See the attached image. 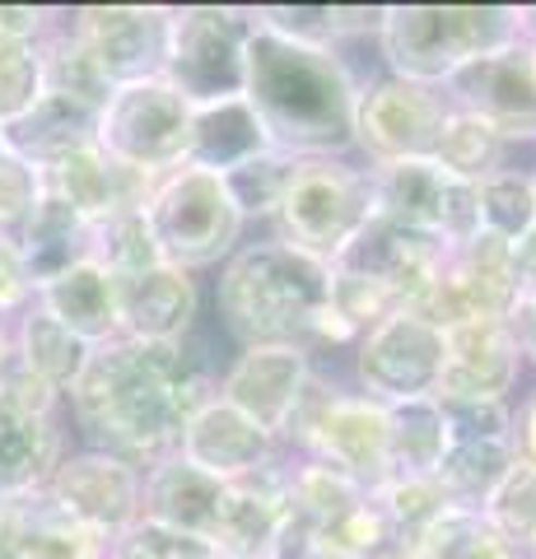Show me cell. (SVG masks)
Wrapping results in <instances>:
<instances>
[{"label": "cell", "mask_w": 536, "mask_h": 559, "mask_svg": "<svg viewBox=\"0 0 536 559\" xmlns=\"http://www.w3.org/2000/svg\"><path fill=\"white\" fill-rule=\"evenodd\" d=\"M443 257H448V248H443L439 238L402 229V224L373 215V219L365 224V234H359L350 248H345V252L332 261V266L373 280V285H383L402 308H410V304L429 289V280L439 275Z\"/></svg>", "instance_id": "21"}, {"label": "cell", "mask_w": 536, "mask_h": 559, "mask_svg": "<svg viewBox=\"0 0 536 559\" xmlns=\"http://www.w3.org/2000/svg\"><path fill=\"white\" fill-rule=\"evenodd\" d=\"M289 164H294L289 154L266 150V154H257L252 164L224 173V182H229L238 210H243L248 229H266V224H271L275 201H281V187H285V178H289Z\"/></svg>", "instance_id": "38"}, {"label": "cell", "mask_w": 536, "mask_h": 559, "mask_svg": "<svg viewBox=\"0 0 536 559\" xmlns=\"http://www.w3.org/2000/svg\"><path fill=\"white\" fill-rule=\"evenodd\" d=\"M38 178H43V191L80 210L90 224L117 215V210H141L150 197V182L117 168L98 145H80L71 154H61L57 164L38 168Z\"/></svg>", "instance_id": "22"}, {"label": "cell", "mask_w": 536, "mask_h": 559, "mask_svg": "<svg viewBox=\"0 0 536 559\" xmlns=\"http://www.w3.org/2000/svg\"><path fill=\"white\" fill-rule=\"evenodd\" d=\"M103 559H219V550L201 536L159 527V522H135L117 540H108V555Z\"/></svg>", "instance_id": "41"}, {"label": "cell", "mask_w": 536, "mask_h": 559, "mask_svg": "<svg viewBox=\"0 0 536 559\" xmlns=\"http://www.w3.org/2000/svg\"><path fill=\"white\" fill-rule=\"evenodd\" d=\"M448 112H453V103L434 84H415L402 75H388V70H373L365 90H359L355 159L369 168L434 159Z\"/></svg>", "instance_id": "11"}, {"label": "cell", "mask_w": 536, "mask_h": 559, "mask_svg": "<svg viewBox=\"0 0 536 559\" xmlns=\"http://www.w3.org/2000/svg\"><path fill=\"white\" fill-rule=\"evenodd\" d=\"M141 495H145L141 466H131L127 457H112L103 448H84V443L65 448V457L57 462V471L47 480V499L75 527L98 536L103 546L141 522Z\"/></svg>", "instance_id": "13"}, {"label": "cell", "mask_w": 536, "mask_h": 559, "mask_svg": "<svg viewBox=\"0 0 536 559\" xmlns=\"http://www.w3.org/2000/svg\"><path fill=\"white\" fill-rule=\"evenodd\" d=\"M94 127H98L94 108L71 103L61 94H43L24 117L0 127V140H5V154L24 159L28 168H47V164H57L61 154L94 145Z\"/></svg>", "instance_id": "27"}, {"label": "cell", "mask_w": 536, "mask_h": 559, "mask_svg": "<svg viewBox=\"0 0 536 559\" xmlns=\"http://www.w3.org/2000/svg\"><path fill=\"white\" fill-rule=\"evenodd\" d=\"M43 90L71 98V103H84V108H94V112L112 94V84L103 80L98 61L90 57V47L75 38L71 10H57V20H51L47 38H43Z\"/></svg>", "instance_id": "33"}, {"label": "cell", "mask_w": 536, "mask_h": 559, "mask_svg": "<svg viewBox=\"0 0 536 559\" xmlns=\"http://www.w3.org/2000/svg\"><path fill=\"white\" fill-rule=\"evenodd\" d=\"M43 197L38 168H28L14 154H0V234L14 238L24 229V219L33 215V205Z\"/></svg>", "instance_id": "44"}, {"label": "cell", "mask_w": 536, "mask_h": 559, "mask_svg": "<svg viewBox=\"0 0 536 559\" xmlns=\"http://www.w3.org/2000/svg\"><path fill=\"white\" fill-rule=\"evenodd\" d=\"M71 443L75 439L65 415H24L0 406V499L47 489Z\"/></svg>", "instance_id": "25"}, {"label": "cell", "mask_w": 536, "mask_h": 559, "mask_svg": "<svg viewBox=\"0 0 536 559\" xmlns=\"http://www.w3.org/2000/svg\"><path fill=\"white\" fill-rule=\"evenodd\" d=\"M10 369H14V331H10V322H0V388H5Z\"/></svg>", "instance_id": "49"}, {"label": "cell", "mask_w": 536, "mask_h": 559, "mask_svg": "<svg viewBox=\"0 0 536 559\" xmlns=\"http://www.w3.org/2000/svg\"><path fill=\"white\" fill-rule=\"evenodd\" d=\"M443 94L453 108L490 121L504 135H536V61L532 43H517L509 51L476 61L457 70L443 84Z\"/></svg>", "instance_id": "18"}, {"label": "cell", "mask_w": 536, "mask_h": 559, "mask_svg": "<svg viewBox=\"0 0 536 559\" xmlns=\"http://www.w3.org/2000/svg\"><path fill=\"white\" fill-rule=\"evenodd\" d=\"M527 43L523 5H383L378 66L388 75L443 90L457 70Z\"/></svg>", "instance_id": "4"}, {"label": "cell", "mask_w": 536, "mask_h": 559, "mask_svg": "<svg viewBox=\"0 0 536 559\" xmlns=\"http://www.w3.org/2000/svg\"><path fill=\"white\" fill-rule=\"evenodd\" d=\"M527 559H536V550H532V555H527Z\"/></svg>", "instance_id": "52"}, {"label": "cell", "mask_w": 536, "mask_h": 559, "mask_svg": "<svg viewBox=\"0 0 536 559\" xmlns=\"http://www.w3.org/2000/svg\"><path fill=\"white\" fill-rule=\"evenodd\" d=\"M480 513H486L490 527L527 559L536 550V466L517 457L513 471L499 480V489L486 499V509Z\"/></svg>", "instance_id": "36"}, {"label": "cell", "mask_w": 536, "mask_h": 559, "mask_svg": "<svg viewBox=\"0 0 536 559\" xmlns=\"http://www.w3.org/2000/svg\"><path fill=\"white\" fill-rule=\"evenodd\" d=\"M117 280V318L122 336L141 345H182L205 322V280L154 261L145 271L112 275Z\"/></svg>", "instance_id": "17"}, {"label": "cell", "mask_w": 536, "mask_h": 559, "mask_svg": "<svg viewBox=\"0 0 536 559\" xmlns=\"http://www.w3.org/2000/svg\"><path fill=\"white\" fill-rule=\"evenodd\" d=\"M415 559H523L480 509H443L415 540Z\"/></svg>", "instance_id": "34"}, {"label": "cell", "mask_w": 536, "mask_h": 559, "mask_svg": "<svg viewBox=\"0 0 536 559\" xmlns=\"http://www.w3.org/2000/svg\"><path fill=\"white\" fill-rule=\"evenodd\" d=\"M509 326H513L517 349H523V359H527V373H532V382H536V299L517 304L513 318H509Z\"/></svg>", "instance_id": "48"}, {"label": "cell", "mask_w": 536, "mask_h": 559, "mask_svg": "<svg viewBox=\"0 0 536 559\" xmlns=\"http://www.w3.org/2000/svg\"><path fill=\"white\" fill-rule=\"evenodd\" d=\"M517 443L513 439H486V443H448L434 480L453 509H486V499L499 480L513 471Z\"/></svg>", "instance_id": "32"}, {"label": "cell", "mask_w": 536, "mask_h": 559, "mask_svg": "<svg viewBox=\"0 0 536 559\" xmlns=\"http://www.w3.org/2000/svg\"><path fill=\"white\" fill-rule=\"evenodd\" d=\"M369 75L373 70L355 66L350 51L285 38L257 24L252 14L243 98L252 103L275 154H289V159L355 154V112Z\"/></svg>", "instance_id": "2"}, {"label": "cell", "mask_w": 536, "mask_h": 559, "mask_svg": "<svg viewBox=\"0 0 536 559\" xmlns=\"http://www.w3.org/2000/svg\"><path fill=\"white\" fill-rule=\"evenodd\" d=\"M94 145L108 154L117 168L135 173V178H164V173L187 164V145H192V103H187L172 84L141 80V84H117L108 103L98 108Z\"/></svg>", "instance_id": "8"}, {"label": "cell", "mask_w": 536, "mask_h": 559, "mask_svg": "<svg viewBox=\"0 0 536 559\" xmlns=\"http://www.w3.org/2000/svg\"><path fill=\"white\" fill-rule=\"evenodd\" d=\"M448 452V425L439 401L388 406V480H434Z\"/></svg>", "instance_id": "31"}, {"label": "cell", "mask_w": 536, "mask_h": 559, "mask_svg": "<svg viewBox=\"0 0 536 559\" xmlns=\"http://www.w3.org/2000/svg\"><path fill=\"white\" fill-rule=\"evenodd\" d=\"M517 308V275H513V242L495 234H476L472 242L448 248L439 275L410 304L425 322L453 331L462 322H509Z\"/></svg>", "instance_id": "12"}, {"label": "cell", "mask_w": 536, "mask_h": 559, "mask_svg": "<svg viewBox=\"0 0 536 559\" xmlns=\"http://www.w3.org/2000/svg\"><path fill=\"white\" fill-rule=\"evenodd\" d=\"M90 261H98L108 275H131V271L154 266L159 252H154V238L145 229L141 210H117L108 219H94L90 224Z\"/></svg>", "instance_id": "37"}, {"label": "cell", "mask_w": 536, "mask_h": 559, "mask_svg": "<svg viewBox=\"0 0 536 559\" xmlns=\"http://www.w3.org/2000/svg\"><path fill=\"white\" fill-rule=\"evenodd\" d=\"M448 443H486V439H513L517 406L509 401H439Z\"/></svg>", "instance_id": "42"}, {"label": "cell", "mask_w": 536, "mask_h": 559, "mask_svg": "<svg viewBox=\"0 0 536 559\" xmlns=\"http://www.w3.org/2000/svg\"><path fill=\"white\" fill-rule=\"evenodd\" d=\"M215 341L224 336L205 312L182 345H141L127 336L98 345L90 369L65 392L71 439L127 457L141 471L178 457L187 419L215 396L229 364V355H215Z\"/></svg>", "instance_id": "1"}, {"label": "cell", "mask_w": 536, "mask_h": 559, "mask_svg": "<svg viewBox=\"0 0 536 559\" xmlns=\"http://www.w3.org/2000/svg\"><path fill=\"white\" fill-rule=\"evenodd\" d=\"M252 10L243 5H178L164 80L192 108L243 94Z\"/></svg>", "instance_id": "9"}, {"label": "cell", "mask_w": 536, "mask_h": 559, "mask_svg": "<svg viewBox=\"0 0 536 559\" xmlns=\"http://www.w3.org/2000/svg\"><path fill=\"white\" fill-rule=\"evenodd\" d=\"M289 540V499H285V457L248 480L224 485L219 522L211 546L219 559H285Z\"/></svg>", "instance_id": "20"}, {"label": "cell", "mask_w": 536, "mask_h": 559, "mask_svg": "<svg viewBox=\"0 0 536 559\" xmlns=\"http://www.w3.org/2000/svg\"><path fill=\"white\" fill-rule=\"evenodd\" d=\"M14 248H20L24 271L33 280V289H38L43 280L90 261V219L65 201H57L51 191H43L33 215L24 219V229L14 234Z\"/></svg>", "instance_id": "29"}, {"label": "cell", "mask_w": 536, "mask_h": 559, "mask_svg": "<svg viewBox=\"0 0 536 559\" xmlns=\"http://www.w3.org/2000/svg\"><path fill=\"white\" fill-rule=\"evenodd\" d=\"M28 304H33V280L24 271L14 238L0 234V322H14Z\"/></svg>", "instance_id": "45"}, {"label": "cell", "mask_w": 536, "mask_h": 559, "mask_svg": "<svg viewBox=\"0 0 536 559\" xmlns=\"http://www.w3.org/2000/svg\"><path fill=\"white\" fill-rule=\"evenodd\" d=\"M513 443H517V457L536 466V382L517 401V425H513Z\"/></svg>", "instance_id": "47"}, {"label": "cell", "mask_w": 536, "mask_h": 559, "mask_svg": "<svg viewBox=\"0 0 536 559\" xmlns=\"http://www.w3.org/2000/svg\"><path fill=\"white\" fill-rule=\"evenodd\" d=\"M178 457L201 466L205 476L234 485V480H248L257 471L281 462L285 443L275 439V433H266L257 419H248L243 411H234L229 401L211 396L205 406L192 411V419H187Z\"/></svg>", "instance_id": "19"}, {"label": "cell", "mask_w": 536, "mask_h": 559, "mask_svg": "<svg viewBox=\"0 0 536 559\" xmlns=\"http://www.w3.org/2000/svg\"><path fill=\"white\" fill-rule=\"evenodd\" d=\"M10 331H14V364L28 369L33 378H43L47 388H57L61 396L75 388L80 373L94 359V345H84L75 331H65L57 318H47L38 304H28L10 322Z\"/></svg>", "instance_id": "30"}, {"label": "cell", "mask_w": 536, "mask_h": 559, "mask_svg": "<svg viewBox=\"0 0 536 559\" xmlns=\"http://www.w3.org/2000/svg\"><path fill=\"white\" fill-rule=\"evenodd\" d=\"M513 275H517V304L536 299V224L513 242Z\"/></svg>", "instance_id": "46"}, {"label": "cell", "mask_w": 536, "mask_h": 559, "mask_svg": "<svg viewBox=\"0 0 536 559\" xmlns=\"http://www.w3.org/2000/svg\"><path fill=\"white\" fill-rule=\"evenodd\" d=\"M499 154H504V131H495L490 121H480L462 108L448 112L439 150H434V164L443 173H453L462 182H486L499 173Z\"/></svg>", "instance_id": "35"}, {"label": "cell", "mask_w": 536, "mask_h": 559, "mask_svg": "<svg viewBox=\"0 0 536 559\" xmlns=\"http://www.w3.org/2000/svg\"><path fill=\"white\" fill-rule=\"evenodd\" d=\"M532 388L527 359L509 322H462L443 331V373L434 401H509Z\"/></svg>", "instance_id": "16"}, {"label": "cell", "mask_w": 536, "mask_h": 559, "mask_svg": "<svg viewBox=\"0 0 536 559\" xmlns=\"http://www.w3.org/2000/svg\"><path fill=\"white\" fill-rule=\"evenodd\" d=\"M453 173H443L434 159H410V164H383L373 168V210L402 229L443 234V210L448 197H453ZM443 242V238H439ZM448 248V242H443Z\"/></svg>", "instance_id": "26"}, {"label": "cell", "mask_w": 536, "mask_h": 559, "mask_svg": "<svg viewBox=\"0 0 536 559\" xmlns=\"http://www.w3.org/2000/svg\"><path fill=\"white\" fill-rule=\"evenodd\" d=\"M532 61H536V38H532Z\"/></svg>", "instance_id": "50"}, {"label": "cell", "mask_w": 536, "mask_h": 559, "mask_svg": "<svg viewBox=\"0 0 536 559\" xmlns=\"http://www.w3.org/2000/svg\"><path fill=\"white\" fill-rule=\"evenodd\" d=\"M0 154H5V140H0Z\"/></svg>", "instance_id": "51"}, {"label": "cell", "mask_w": 536, "mask_h": 559, "mask_svg": "<svg viewBox=\"0 0 536 559\" xmlns=\"http://www.w3.org/2000/svg\"><path fill=\"white\" fill-rule=\"evenodd\" d=\"M332 304V266L285 238L257 229L243 238L205 285V312L234 349L243 345H303Z\"/></svg>", "instance_id": "3"}, {"label": "cell", "mask_w": 536, "mask_h": 559, "mask_svg": "<svg viewBox=\"0 0 536 559\" xmlns=\"http://www.w3.org/2000/svg\"><path fill=\"white\" fill-rule=\"evenodd\" d=\"M43 94V43L0 38V127L24 117Z\"/></svg>", "instance_id": "39"}, {"label": "cell", "mask_w": 536, "mask_h": 559, "mask_svg": "<svg viewBox=\"0 0 536 559\" xmlns=\"http://www.w3.org/2000/svg\"><path fill=\"white\" fill-rule=\"evenodd\" d=\"M71 28L90 47L103 80L117 90V84H141L164 75L172 5H80L71 10Z\"/></svg>", "instance_id": "15"}, {"label": "cell", "mask_w": 536, "mask_h": 559, "mask_svg": "<svg viewBox=\"0 0 536 559\" xmlns=\"http://www.w3.org/2000/svg\"><path fill=\"white\" fill-rule=\"evenodd\" d=\"M373 210V168L355 154H326V159H294L289 178L275 201L266 234L285 238L318 261H332L365 234Z\"/></svg>", "instance_id": "6"}, {"label": "cell", "mask_w": 536, "mask_h": 559, "mask_svg": "<svg viewBox=\"0 0 536 559\" xmlns=\"http://www.w3.org/2000/svg\"><path fill=\"white\" fill-rule=\"evenodd\" d=\"M266 150H271V140H266L262 121H257L252 103L243 94L192 108V145H187V164L211 168L224 178V173L252 164L257 154H266Z\"/></svg>", "instance_id": "28"}, {"label": "cell", "mask_w": 536, "mask_h": 559, "mask_svg": "<svg viewBox=\"0 0 536 559\" xmlns=\"http://www.w3.org/2000/svg\"><path fill=\"white\" fill-rule=\"evenodd\" d=\"M536 224V182L527 178H486L480 182V229L517 242Z\"/></svg>", "instance_id": "40"}, {"label": "cell", "mask_w": 536, "mask_h": 559, "mask_svg": "<svg viewBox=\"0 0 536 559\" xmlns=\"http://www.w3.org/2000/svg\"><path fill=\"white\" fill-rule=\"evenodd\" d=\"M219 503H224V480L205 476L201 466L182 462V457H168L145 471V495H141L145 522H159V527L211 540L215 522H219Z\"/></svg>", "instance_id": "24"}, {"label": "cell", "mask_w": 536, "mask_h": 559, "mask_svg": "<svg viewBox=\"0 0 536 559\" xmlns=\"http://www.w3.org/2000/svg\"><path fill=\"white\" fill-rule=\"evenodd\" d=\"M285 452L332 466L373 495L388 485V406L359 396L341 373L318 369L313 392L285 433Z\"/></svg>", "instance_id": "7"}, {"label": "cell", "mask_w": 536, "mask_h": 559, "mask_svg": "<svg viewBox=\"0 0 536 559\" xmlns=\"http://www.w3.org/2000/svg\"><path fill=\"white\" fill-rule=\"evenodd\" d=\"M141 215H145V229L154 238L159 261L182 266L192 275L219 271L252 234L229 182L196 164H182L164 173V178H154Z\"/></svg>", "instance_id": "5"}, {"label": "cell", "mask_w": 536, "mask_h": 559, "mask_svg": "<svg viewBox=\"0 0 536 559\" xmlns=\"http://www.w3.org/2000/svg\"><path fill=\"white\" fill-rule=\"evenodd\" d=\"M318 382V364L303 345H243L234 349L215 382V396L234 411L257 419L266 433L285 443V433L299 415L303 396Z\"/></svg>", "instance_id": "14"}, {"label": "cell", "mask_w": 536, "mask_h": 559, "mask_svg": "<svg viewBox=\"0 0 536 559\" xmlns=\"http://www.w3.org/2000/svg\"><path fill=\"white\" fill-rule=\"evenodd\" d=\"M373 499L383 503L388 518L402 522L410 536H420L443 509H453V503L443 499L439 480H388L383 489H373Z\"/></svg>", "instance_id": "43"}, {"label": "cell", "mask_w": 536, "mask_h": 559, "mask_svg": "<svg viewBox=\"0 0 536 559\" xmlns=\"http://www.w3.org/2000/svg\"><path fill=\"white\" fill-rule=\"evenodd\" d=\"M47 318H57L65 331H75L84 345H108L122 336V318H117V280L98 266V261H80V266L43 280L33 289Z\"/></svg>", "instance_id": "23"}, {"label": "cell", "mask_w": 536, "mask_h": 559, "mask_svg": "<svg viewBox=\"0 0 536 559\" xmlns=\"http://www.w3.org/2000/svg\"><path fill=\"white\" fill-rule=\"evenodd\" d=\"M443 373V331L425 322L420 312H392L373 331L355 341L350 359L341 364V378L359 396L378 406H402V401H429L439 392Z\"/></svg>", "instance_id": "10"}]
</instances>
